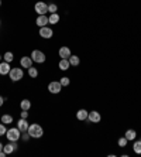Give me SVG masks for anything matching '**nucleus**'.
I'll list each match as a JSON object with an SVG mask.
<instances>
[{
  "label": "nucleus",
  "mask_w": 141,
  "mask_h": 157,
  "mask_svg": "<svg viewBox=\"0 0 141 157\" xmlns=\"http://www.w3.org/2000/svg\"><path fill=\"white\" fill-rule=\"evenodd\" d=\"M28 135L31 136V139H40L44 135V129L41 128V124L38 123H31L28 126Z\"/></svg>",
  "instance_id": "obj_1"
},
{
  "label": "nucleus",
  "mask_w": 141,
  "mask_h": 157,
  "mask_svg": "<svg viewBox=\"0 0 141 157\" xmlns=\"http://www.w3.org/2000/svg\"><path fill=\"white\" fill-rule=\"evenodd\" d=\"M6 137H7L9 142H18L21 139V132H20V129L17 126L16 128H10L6 132Z\"/></svg>",
  "instance_id": "obj_2"
},
{
  "label": "nucleus",
  "mask_w": 141,
  "mask_h": 157,
  "mask_svg": "<svg viewBox=\"0 0 141 157\" xmlns=\"http://www.w3.org/2000/svg\"><path fill=\"white\" fill-rule=\"evenodd\" d=\"M9 77H10V79L13 82H18V81L23 79V77H24V71L21 68H11L10 72H9Z\"/></svg>",
  "instance_id": "obj_3"
},
{
  "label": "nucleus",
  "mask_w": 141,
  "mask_h": 157,
  "mask_svg": "<svg viewBox=\"0 0 141 157\" xmlns=\"http://www.w3.org/2000/svg\"><path fill=\"white\" fill-rule=\"evenodd\" d=\"M31 59H33L35 64H44L45 62V59H47V57H45V54H44L41 50H34L33 52H31Z\"/></svg>",
  "instance_id": "obj_4"
},
{
  "label": "nucleus",
  "mask_w": 141,
  "mask_h": 157,
  "mask_svg": "<svg viewBox=\"0 0 141 157\" xmlns=\"http://www.w3.org/2000/svg\"><path fill=\"white\" fill-rule=\"evenodd\" d=\"M34 10H35V13L38 16L47 14L48 13V4L45 3V2H37L35 6H34Z\"/></svg>",
  "instance_id": "obj_5"
},
{
  "label": "nucleus",
  "mask_w": 141,
  "mask_h": 157,
  "mask_svg": "<svg viewBox=\"0 0 141 157\" xmlns=\"http://www.w3.org/2000/svg\"><path fill=\"white\" fill-rule=\"evenodd\" d=\"M48 91H50L51 94H54V95L59 94V92L62 91L61 82H59V81H51L50 84H48Z\"/></svg>",
  "instance_id": "obj_6"
},
{
  "label": "nucleus",
  "mask_w": 141,
  "mask_h": 157,
  "mask_svg": "<svg viewBox=\"0 0 141 157\" xmlns=\"http://www.w3.org/2000/svg\"><path fill=\"white\" fill-rule=\"evenodd\" d=\"M38 34H40V37H43V38H51V37L54 36V31H52V29L48 26L45 27H40V31H38Z\"/></svg>",
  "instance_id": "obj_7"
},
{
  "label": "nucleus",
  "mask_w": 141,
  "mask_h": 157,
  "mask_svg": "<svg viewBox=\"0 0 141 157\" xmlns=\"http://www.w3.org/2000/svg\"><path fill=\"white\" fill-rule=\"evenodd\" d=\"M87 119H89V122H92V123H99V122L102 121V116L98 110H92V112H89V115H87Z\"/></svg>",
  "instance_id": "obj_8"
},
{
  "label": "nucleus",
  "mask_w": 141,
  "mask_h": 157,
  "mask_svg": "<svg viewBox=\"0 0 141 157\" xmlns=\"http://www.w3.org/2000/svg\"><path fill=\"white\" fill-rule=\"evenodd\" d=\"M11 67H10V62H6V61H2L0 62V75H9L10 72Z\"/></svg>",
  "instance_id": "obj_9"
},
{
  "label": "nucleus",
  "mask_w": 141,
  "mask_h": 157,
  "mask_svg": "<svg viewBox=\"0 0 141 157\" xmlns=\"http://www.w3.org/2000/svg\"><path fill=\"white\" fill-rule=\"evenodd\" d=\"M17 142H10L7 143V144H4L3 146V150L6 151L7 154H11V153H14L16 150H17Z\"/></svg>",
  "instance_id": "obj_10"
},
{
  "label": "nucleus",
  "mask_w": 141,
  "mask_h": 157,
  "mask_svg": "<svg viewBox=\"0 0 141 157\" xmlns=\"http://www.w3.org/2000/svg\"><path fill=\"white\" fill-rule=\"evenodd\" d=\"M33 59H31V57H21L20 58V65H21V68H27L28 70L30 67H33Z\"/></svg>",
  "instance_id": "obj_11"
},
{
  "label": "nucleus",
  "mask_w": 141,
  "mask_h": 157,
  "mask_svg": "<svg viewBox=\"0 0 141 157\" xmlns=\"http://www.w3.org/2000/svg\"><path fill=\"white\" fill-rule=\"evenodd\" d=\"M35 23H37V26H38V27H45V26H48V24H50V23H48V16H47V14L38 16V17H37V20H35Z\"/></svg>",
  "instance_id": "obj_12"
},
{
  "label": "nucleus",
  "mask_w": 141,
  "mask_h": 157,
  "mask_svg": "<svg viewBox=\"0 0 141 157\" xmlns=\"http://www.w3.org/2000/svg\"><path fill=\"white\" fill-rule=\"evenodd\" d=\"M28 126H30V123L27 122V119H23V117H20L18 119V122H17V128L20 129V132H27L28 130Z\"/></svg>",
  "instance_id": "obj_13"
},
{
  "label": "nucleus",
  "mask_w": 141,
  "mask_h": 157,
  "mask_svg": "<svg viewBox=\"0 0 141 157\" xmlns=\"http://www.w3.org/2000/svg\"><path fill=\"white\" fill-rule=\"evenodd\" d=\"M58 55L61 57V58H69L71 57V48L69 47H66V45H64V47H61L58 50Z\"/></svg>",
  "instance_id": "obj_14"
},
{
  "label": "nucleus",
  "mask_w": 141,
  "mask_h": 157,
  "mask_svg": "<svg viewBox=\"0 0 141 157\" xmlns=\"http://www.w3.org/2000/svg\"><path fill=\"white\" fill-rule=\"evenodd\" d=\"M87 115H89V112H87L86 109H79L78 112H76V119L80 121V122H83V121H86L87 119Z\"/></svg>",
  "instance_id": "obj_15"
},
{
  "label": "nucleus",
  "mask_w": 141,
  "mask_h": 157,
  "mask_svg": "<svg viewBox=\"0 0 141 157\" xmlns=\"http://www.w3.org/2000/svg\"><path fill=\"white\" fill-rule=\"evenodd\" d=\"M58 67L61 71H66L69 70V67H71V64H69V59L68 58H61V61L58 62Z\"/></svg>",
  "instance_id": "obj_16"
},
{
  "label": "nucleus",
  "mask_w": 141,
  "mask_h": 157,
  "mask_svg": "<svg viewBox=\"0 0 141 157\" xmlns=\"http://www.w3.org/2000/svg\"><path fill=\"white\" fill-rule=\"evenodd\" d=\"M48 23L50 24H58L59 23V14L58 13H51L48 16Z\"/></svg>",
  "instance_id": "obj_17"
},
{
  "label": "nucleus",
  "mask_w": 141,
  "mask_h": 157,
  "mask_svg": "<svg viewBox=\"0 0 141 157\" xmlns=\"http://www.w3.org/2000/svg\"><path fill=\"white\" fill-rule=\"evenodd\" d=\"M124 137H126L128 142H130V140H135V137H137V133H135V130H134V129H128V130H126V135H124Z\"/></svg>",
  "instance_id": "obj_18"
},
{
  "label": "nucleus",
  "mask_w": 141,
  "mask_h": 157,
  "mask_svg": "<svg viewBox=\"0 0 141 157\" xmlns=\"http://www.w3.org/2000/svg\"><path fill=\"white\" fill-rule=\"evenodd\" d=\"M68 59H69V64H71L72 67H78L80 64V59H79L78 55H71Z\"/></svg>",
  "instance_id": "obj_19"
},
{
  "label": "nucleus",
  "mask_w": 141,
  "mask_h": 157,
  "mask_svg": "<svg viewBox=\"0 0 141 157\" xmlns=\"http://www.w3.org/2000/svg\"><path fill=\"white\" fill-rule=\"evenodd\" d=\"M20 108H21V110H30L31 102H30L28 99H23L21 102H20Z\"/></svg>",
  "instance_id": "obj_20"
},
{
  "label": "nucleus",
  "mask_w": 141,
  "mask_h": 157,
  "mask_svg": "<svg viewBox=\"0 0 141 157\" xmlns=\"http://www.w3.org/2000/svg\"><path fill=\"white\" fill-rule=\"evenodd\" d=\"M0 121L3 122L4 124H10L11 122H13V116H11V115H9V113H4L3 116L0 117Z\"/></svg>",
  "instance_id": "obj_21"
},
{
  "label": "nucleus",
  "mask_w": 141,
  "mask_h": 157,
  "mask_svg": "<svg viewBox=\"0 0 141 157\" xmlns=\"http://www.w3.org/2000/svg\"><path fill=\"white\" fill-rule=\"evenodd\" d=\"M13 59H14V54H13L11 51H6V52L3 54V61H6V62H11Z\"/></svg>",
  "instance_id": "obj_22"
},
{
  "label": "nucleus",
  "mask_w": 141,
  "mask_h": 157,
  "mask_svg": "<svg viewBox=\"0 0 141 157\" xmlns=\"http://www.w3.org/2000/svg\"><path fill=\"white\" fill-rule=\"evenodd\" d=\"M133 150H134V153L141 154V140H135V142H134Z\"/></svg>",
  "instance_id": "obj_23"
},
{
  "label": "nucleus",
  "mask_w": 141,
  "mask_h": 157,
  "mask_svg": "<svg viewBox=\"0 0 141 157\" xmlns=\"http://www.w3.org/2000/svg\"><path fill=\"white\" fill-rule=\"evenodd\" d=\"M27 71H28V77L30 78H37V77H38V70H37V68H34V67H30Z\"/></svg>",
  "instance_id": "obj_24"
},
{
  "label": "nucleus",
  "mask_w": 141,
  "mask_h": 157,
  "mask_svg": "<svg viewBox=\"0 0 141 157\" xmlns=\"http://www.w3.org/2000/svg\"><path fill=\"white\" fill-rule=\"evenodd\" d=\"M48 11H50V14L51 13H57V11H58V6L55 3H50L48 4Z\"/></svg>",
  "instance_id": "obj_25"
},
{
  "label": "nucleus",
  "mask_w": 141,
  "mask_h": 157,
  "mask_svg": "<svg viewBox=\"0 0 141 157\" xmlns=\"http://www.w3.org/2000/svg\"><path fill=\"white\" fill-rule=\"evenodd\" d=\"M59 82H61L62 86H68V85L71 84V79H69L68 77H62L61 79H59Z\"/></svg>",
  "instance_id": "obj_26"
},
{
  "label": "nucleus",
  "mask_w": 141,
  "mask_h": 157,
  "mask_svg": "<svg viewBox=\"0 0 141 157\" xmlns=\"http://www.w3.org/2000/svg\"><path fill=\"white\" fill-rule=\"evenodd\" d=\"M127 142H128V140H127L126 137H120L119 142H117V143H119V146H120V147H126V146H127Z\"/></svg>",
  "instance_id": "obj_27"
},
{
  "label": "nucleus",
  "mask_w": 141,
  "mask_h": 157,
  "mask_svg": "<svg viewBox=\"0 0 141 157\" xmlns=\"http://www.w3.org/2000/svg\"><path fill=\"white\" fill-rule=\"evenodd\" d=\"M6 132H7V129H6V124L2 122V123H0V136L6 135Z\"/></svg>",
  "instance_id": "obj_28"
},
{
  "label": "nucleus",
  "mask_w": 141,
  "mask_h": 157,
  "mask_svg": "<svg viewBox=\"0 0 141 157\" xmlns=\"http://www.w3.org/2000/svg\"><path fill=\"white\" fill-rule=\"evenodd\" d=\"M21 139L24 140V142H27V140L31 139V136L28 135V132H23V133H21Z\"/></svg>",
  "instance_id": "obj_29"
},
{
  "label": "nucleus",
  "mask_w": 141,
  "mask_h": 157,
  "mask_svg": "<svg viewBox=\"0 0 141 157\" xmlns=\"http://www.w3.org/2000/svg\"><path fill=\"white\" fill-rule=\"evenodd\" d=\"M20 117H23V119H27V117H28V110H21Z\"/></svg>",
  "instance_id": "obj_30"
},
{
  "label": "nucleus",
  "mask_w": 141,
  "mask_h": 157,
  "mask_svg": "<svg viewBox=\"0 0 141 157\" xmlns=\"http://www.w3.org/2000/svg\"><path fill=\"white\" fill-rule=\"evenodd\" d=\"M4 101H6V99L3 98V96L0 95V108H2V106H3V103H4Z\"/></svg>",
  "instance_id": "obj_31"
},
{
  "label": "nucleus",
  "mask_w": 141,
  "mask_h": 157,
  "mask_svg": "<svg viewBox=\"0 0 141 157\" xmlns=\"http://www.w3.org/2000/svg\"><path fill=\"white\" fill-rule=\"evenodd\" d=\"M2 150H3V144H2V143H0V151H2Z\"/></svg>",
  "instance_id": "obj_32"
},
{
  "label": "nucleus",
  "mask_w": 141,
  "mask_h": 157,
  "mask_svg": "<svg viewBox=\"0 0 141 157\" xmlns=\"http://www.w3.org/2000/svg\"><path fill=\"white\" fill-rule=\"evenodd\" d=\"M3 61V55H0V62Z\"/></svg>",
  "instance_id": "obj_33"
},
{
  "label": "nucleus",
  "mask_w": 141,
  "mask_h": 157,
  "mask_svg": "<svg viewBox=\"0 0 141 157\" xmlns=\"http://www.w3.org/2000/svg\"><path fill=\"white\" fill-rule=\"evenodd\" d=\"M0 7H2V0H0Z\"/></svg>",
  "instance_id": "obj_34"
},
{
  "label": "nucleus",
  "mask_w": 141,
  "mask_h": 157,
  "mask_svg": "<svg viewBox=\"0 0 141 157\" xmlns=\"http://www.w3.org/2000/svg\"><path fill=\"white\" fill-rule=\"evenodd\" d=\"M0 26H2V20H0Z\"/></svg>",
  "instance_id": "obj_35"
}]
</instances>
